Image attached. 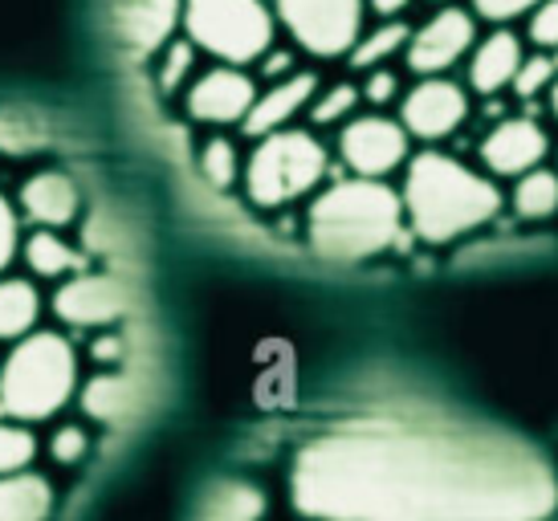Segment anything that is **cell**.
<instances>
[{
  "label": "cell",
  "mask_w": 558,
  "mask_h": 521,
  "mask_svg": "<svg viewBox=\"0 0 558 521\" xmlns=\"http://www.w3.org/2000/svg\"><path fill=\"white\" fill-rule=\"evenodd\" d=\"M196 53H201V49L192 46L187 37H171L168 46L159 49L156 86H159V94H163V98L184 94V86L196 77Z\"/></svg>",
  "instance_id": "cell-25"
},
{
  "label": "cell",
  "mask_w": 558,
  "mask_h": 521,
  "mask_svg": "<svg viewBox=\"0 0 558 521\" xmlns=\"http://www.w3.org/2000/svg\"><path fill=\"white\" fill-rule=\"evenodd\" d=\"M408 37H412V29L403 25L400 16H384L372 33H359V41H355V49L347 53V62L367 74L375 65H388L396 53H403V49H408Z\"/></svg>",
  "instance_id": "cell-23"
},
{
  "label": "cell",
  "mask_w": 558,
  "mask_h": 521,
  "mask_svg": "<svg viewBox=\"0 0 558 521\" xmlns=\"http://www.w3.org/2000/svg\"><path fill=\"white\" fill-rule=\"evenodd\" d=\"M526 58L522 37L506 25H497L489 37H481L469 58V90H477L481 98H494V94L510 90L518 65Z\"/></svg>",
  "instance_id": "cell-17"
},
{
  "label": "cell",
  "mask_w": 558,
  "mask_h": 521,
  "mask_svg": "<svg viewBox=\"0 0 558 521\" xmlns=\"http://www.w3.org/2000/svg\"><path fill=\"white\" fill-rule=\"evenodd\" d=\"M318 94V77L311 70H294L286 77H274L269 90H257L253 107L245 114V135L262 138L269 131H281V126H294L298 114H306V107L314 102Z\"/></svg>",
  "instance_id": "cell-15"
},
{
  "label": "cell",
  "mask_w": 558,
  "mask_h": 521,
  "mask_svg": "<svg viewBox=\"0 0 558 521\" xmlns=\"http://www.w3.org/2000/svg\"><path fill=\"white\" fill-rule=\"evenodd\" d=\"M473 46H477V13L449 4V9H440V13L428 16V21L408 37L403 62L420 77L449 74L452 65L465 62L469 53H473Z\"/></svg>",
  "instance_id": "cell-9"
},
{
  "label": "cell",
  "mask_w": 558,
  "mask_h": 521,
  "mask_svg": "<svg viewBox=\"0 0 558 521\" xmlns=\"http://www.w3.org/2000/svg\"><path fill=\"white\" fill-rule=\"evenodd\" d=\"M290 501L306 521H546L558 473L489 424L363 415L302 440Z\"/></svg>",
  "instance_id": "cell-1"
},
{
  "label": "cell",
  "mask_w": 558,
  "mask_h": 521,
  "mask_svg": "<svg viewBox=\"0 0 558 521\" xmlns=\"http://www.w3.org/2000/svg\"><path fill=\"white\" fill-rule=\"evenodd\" d=\"M408 232L403 199L384 180L351 175L318 192L306 213V241L330 265H363L391 253Z\"/></svg>",
  "instance_id": "cell-3"
},
{
  "label": "cell",
  "mask_w": 558,
  "mask_h": 521,
  "mask_svg": "<svg viewBox=\"0 0 558 521\" xmlns=\"http://www.w3.org/2000/svg\"><path fill=\"white\" fill-rule=\"evenodd\" d=\"M278 25L311 58H347L367 16V0H274Z\"/></svg>",
  "instance_id": "cell-7"
},
{
  "label": "cell",
  "mask_w": 558,
  "mask_h": 521,
  "mask_svg": "<svg viewBox=\"0 0 558 521\" xmlns=\"http://www.w3.org/2000/svg\"><path fill=\"white\" fill-rule=\"evenodd\" d=\"M184 25V0H123L119 4V37L140 58L159 53Z\"/></svg>",
  "instance_id": "cell-16"
},
{
  "label": "cell",
  "mask_w": 558,
  "mask_h": 521,
  "mask_svg": "<svg viewBox=\"0 0 558 521\" xmlns=\"http://www.w3.org/2000/svg\"><path fill=\"white\" fill-rule=\"evenodd\" d=\"M558 77V65L550 53H526L522 65H518V74H513L510 90L518 98H538L543 90H550V82Z\"/></svg>",
  "instance_id": "cell-29"
},
{
  "label": "cell",
  "mask_w": 558,
  "mask_h": 521,
  "mask_svg": "<svg viewBox=\"0 0 558 521\" xmlns=\"http://www.w3.org/2000/svg\"><path fill=\"white\" fill-rule=\"evenodd\" d=\"M253 98H257V82L245 74V65L220 62L187 82L184 110L204 126H236L245 123Z\"/></svg>",
  "instance_id": "cell-12"
},
{
  "label": "cell",
  "mask_w": 558,
  "mask_h": 521,
  "mask_svg": "<svg viewBox=\"0 0 558 521\" xmlns=\"http://www.w3.org/2000/svg\"><path fill=\"white\" fill-rule=\"evenodd\" d=\"M546 98H550V114L558 119V77L550 82V90H546Z\"/></svg>",
  "instance_id": "cell-36"
},
{
  "label": "cell",
  "mask_w": 558,
  "mask_h": 521,
  "mask_svg": "<svg viewBox=\"0 0 558 521\" xmlns=\"http://www.w3.org/2000/svg\"><path fill=\"white\" fill-rule=\"evenodd\" d=\"M359 90H363V102L388 107V102H400V77L391 74L388 65H375V70H367V82Z\"/></svg>",
  "instance_id": "cell-33"
},
{
  "label": "cell",
  "mask_w": 558,
  "mask_h": 521,
  "mask_svg": "<svg viewBox=\"0 0 558 521\" xmlns=\"http://www.w3.org/2000/svg\"><path fill=\"white\" fill-rule=\"evenodd\" d=\"M90 432L82 428V424H58V428L49 432L46 440V452L53 464H62V469H74V464H82V460L90 457Z\"/></svg>",
  "instance_id": "cell-28"
},
{
  "label": "cell",
  "mask_w": 558,
  "mask_h": 521,
  "mask_svg": "<svg viewBox=\"0 0 558 521\" xmlns=\"http://www.w3.org/2000/svg\"><path fill=\"white\" fill-rule=\"evenodd\" d=\"M408 4H412V0H367V9H372L375 16H400Z\"/></svg>",
  "instance_id": "cell-35"
},
{
  "label": "cell",
  "mask_w": 558,
  "mask_h": 521,
  "mask_svg": "<svg viewBox=\"0 0 558 521\" xmlns=\"http://www.w3.org/2000/svg\"><path fill=\"white\" fill-rule=\"evenodd\" d=\"M510 208L518 220L543 225L550 216H558V171L550 168H530L526 175L513 180Z\"/></svg>",
  "instance_id": "cell-22"
},
{
  "label": "cell",
  "mask_w": 558,
  "mask_h": 521,
  "mask_svg": "<svg viewBox=\"0 0 558 521\" xmlns=\"http://www.w3.org/2000/svg\"><path fill=\"white\" fill-rule=\"evenodd\" d=\"M196 163H201V175L208 180V187H217V192H233L241 184V171H245V159L236 152V143L225 135L208 138L201 155H196Z\"/></svg>",
  "instance_id": "cell-24"
},
{
  "label": "cell",
  "mask_w": 558,
  "mask_h": 521,
  "mask_svg": "<svg viewBox=\"0 0 558 521\" xmlns=\"http://www.w3.org/2000/svg\"><path fill=\"white\" fill-rule=\"evenodd\" d=\"M326 168H330V155H326L323 138L314 131L281 126V131L257 138V147L248 152L241 187H245V199L253 208L278 213V208H290L311 192H318Z\"/></svg>",
  "instance_id": "cell-5"
},
{
  "label": "cell",
  "mask_w": 558,
  "mask_h": 521,
  "mask_svg": "<svg viewBox=\"0 0 558 521\" xmlns=\"http://www.w3.org/2000/svg\"><path fill=\"white\" fill-rule=\"evenodd\" d=\"M21 260L33 277L46 281H65L86 269V257L62 237V229H33L29 237H21Z\"/></svg>",
  "instance_id": "cell-20"
},
{
  "label": "cell",
  "mask_w": 558,
  "mask_h": 521,
  "mask_svg": "<svg viewBox=\"0 0 558 521\" xmlns=\"http://www.w3.org/2000/svg\"><path fill=\"white\" fill-rule=\"evenodd\" d=\"M359 102H363V90H359V86L335 82V86H326V90L314 94V102L306 107V119H311L314 126H342L359 110Z\"/></svg>",
  "instance_id": "cell-27"
},
{
  "label": "cell",
  "mask_w": 558,
  "mask_h": 521,
  "mask_svg": "<svg viewBox=\"0 0 558 521\" xmlns=\"http://www.w3.org/2000/svg\"><path fill=\"white\" fill-rule=\"evenodd\" d=\"M469 119V90L445 74L420 77L408 94H400V123L420 143H440L457 135Z\"/></svg>",
  "instance_id": "cell-11"
},
{
  "label": "cell",
  "mask_w": 558,
  "mask_h": 521,
  "mask_svg": "<svg viewBox=\"0 0 558 521\" xmlns=\"http://www.w3.org/2000/svg\"><path fill=\"white\" fill-rule=\"evenodd\" d=\"M526 37L538 49L555 53L558 49V0H543V4L526 16Z\"/></svg>",
  "instance_id": "cell-31"
},
{
  "label": "cell",
  "mask_w": 558,
  "mask_h": 521,
  "mask_svg": "<svg viewBox=\"0 0 558 521\" xmlns=\"http://www.w3.org/2000/svg\"><path fill=\"white\" fill-rule=\"evenodd\" d=\"M550 155V135L534 119H501L481 138V163L497 180H518L530 168H543Z\"/></svg>",
  "instance_id": "cell-13"
},
{
  "label": "cell",
  "mask_w": 558,
  "mask_h": 521,
  "mask_svg": "<svg viewBox=\"0 0 558 521\" xmlns=\"http://www.w3.org/2000/svg\"><path fill=\"white\" fill-rule=\"evenodd\" d=\"M550 58H555V65H558V49H555V53H550Z\"/></svg>",
  "instance_id": "cell-37"
},
{
  "label": "cell",
  "mask_w": 558,
  "mask_h": 521,
  "mask_svg": "<svg viewBox=\"0 0 558 521\" xmlns=\"http://www.w3.org/2000/svg\"><path fill=\"white\" fill-rule=\"evenodd\" d=\"M265 493L253 481H217L196 497L187 521H262L265 518Z\"/></svg>",
  "instance_id": "cell-19"
},
{
  "label": "cell",
  "mask_w": 558,
  "mask_h": 521,
  "mask_svg": "<svg viewBox=\"0 0 558 521\" xmlns=\"http://www.w3.org/2000/svg\"><path fill=\"white\" fill-rule=\"evenodd\" d=\"M53 314L74 330H110L131 314V293L119 277L107 274H74L53 293Z\"/></svg>",
  "instance_id": "cell-10"
},
{
  "label": "cell",
  "mask_w": 558,
  "mask_h": 521,
  "mask_svg": "<svg viewBox=\"0 0 558 521\" xmlns=\"http://www.w3.org/2000/svg\"><path fill=\"white\" fill-rule=\"evenodd\" d=\"M82 384L78 347L62 330L37 326L33 335L9 342L0 354V403L21 424H46L70 408Z\"/></svg>",
  "instance_id": "cell-4"
},
{
  "label": "cell",
  "mask_w": 558,
  "mask_h": 521,
  "mask_svg": "<svg viewBox=\"0 0 558 521\" xmlns=\"http://www.w3.org/2000/svg\"><path fill=\"white\" fill-rule=\"evenodd\" d=\"M257 65L265 70V77H286V74H294V53H281V49L274 46Z\"/></svg>",
  "instance_id": "cell-34"
},
{
  "label": "cell",
  "mask_w": 558,
  "mask_h": 521,
  "mask_svg": "<svg viewBox=\"0 0 558 521\" xmlns=\"http://www.w3.org/2000/svg\"><path fill=\"white\" fill-rule=\"evenodd\" d=\"M403 220L424 245H452L501 213V187L445 152H420L403 163Z\"/></svg>",
  "instance_id": "cell-2"
},
{
  "label": "cell",
  "mask_w": 558,
  "mask_h": 521,
  "mask_svg": "<svg viewBox=\"0 0 558 521\" xmlns=\"http://www.w3.org/2000/svg\"><path fill=\"white\" fill-rule=\"evenodd\" d=\"M58 489L46 473L21 469L0 476V521H53Z\"/></svg>",
  "instance_id": "cell-18"
},
{
  "label": "cell",
  "mask_w": 558,
  "mask_h": 521,
  "mask_svg": "<svg viewBox=\"0 0 558 521\" xmlns=\"http://www.w3.org/2000/svg\"><path fill=\"white\" fill-rule=\"evenodd\" d=\"M46 314V298L33 277H0V342L9 347L16 338L33 335Z\"/></svg>",
  "instance_id": "cell-21"
},
{
  "label": "cell",
  "mask_w": 558,
  "mask_h": 521,
  "mask_svg": "<svg viewBox=\"0 0 558 521\" xmlns=\"http://www.w3.org/2000/svg\"><path fill=\"white\" fill-rule=\"evenodd\" d=\"M21 257V208L0 192V277Z\"/></svg>",
  "instance_id": "cell-30"
},
{
  "label": "cell",
  "mask_w": 558,
  "mask_h": 521,
  "mask_svg": "<svg viewBox=\"0 0 558 521\" xmlns=\"http://www.w3.org/2000/svg\"><path fill=\"white\" fill-rule=\"evenodd\" d=\"M339 155L351 175L388 180L412 159V135L400 119L388 114H351L339 131Z\"/></svg>",
  "instance_id": "cell-8"
},
{
  "label": "cell",
  "mask_w": 558,
  "mask_h": 521,
  "mask_svg": "<svg viewBox=\"0 0 558 521\" xmlns=\"http://www.w3.org/2000/svg\"><path fill=\"white\" fill-rule=\"evenodd\" d=\"M184 37L225 65H257L274 49L278 16L265 0H184Z\"/></svg>",
  "instance_id": "cell-6"
},
{
  "label": "cell",
  "mask_w": 558,
  "mask_h": 521,
  "mask_svg": "<svg viewBox=\"0 0 558 521\" xmlns=\"http://www.w3.org/2000/svg\"><path fill=\"white\" fill-rule=\"evenodd\" d=\"M16 208L33 229H70L82 216V187L62 168H41L16 192Z\"/></svg>",
  "instance_id": "cell-14"
},
{
  "label": "cell",
  "mask_w": 558,
  "mask_h": 521,
  "mask_svg": "<svg viewBox=\"0 0 558 521\" xmlns=\"http://www.w3.org/2000/svg\"><path fill=\"white\" fill-rule=\"evenodd\" d=\"M543 0H473V13L494 25H510L518 16H530Z\"/></svg>",
  "instance_id": "cell-32"
},
{
  "label": "cell",
  "mask_w": 558,
  "mask_h": 521,
  "mask_svg": "<svg viewBox=\"0 0 558 521\" xmlns=\"http://www.w3.org/2000/svg\"><path fill=\"white\" fill-rule=\"evenodd\" d=\"M41 445H37V432L33 424H21L13 415H0V476L33 469Z\"/></svg>",
  "instance_id": "cell-26"
}]
</instances>
